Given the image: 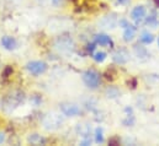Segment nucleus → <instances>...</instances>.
I'll use <instances>...</instances> for the list:
<instances>
[{
    "mask_svg": "<svg viewBox=\"0 0 159 146\" xmlns=\"http://www.w3.org/2000/svg\"><path fill=\"white\" fill-rule=\"evenodd\" d=\"M81 79H83V82L89 88H98L100 86V82H101L100 73H98L94 69H88L86 71H84Z\"/></svg>",
    "mask_w": 159,
    "mask_h": 146,
    "instance_id": "nucleus-1",
    "label": "nucleus"
},
{
    "mask_svg": "<svg viewBox=\"0 0 159 146\" xmlns=\"http://www.w3.org/2000/svg\"><path fill=\"white\" fill-rule=\"evenodd\" d=\"M48 65L44 62L41 60H34V62H29L26 64V70L34 76H39L47 71Z\"/></svg>",
    "mask_w": 159,
    "mask_h": 146,
    "instance_id": "nucleus-2",
    "label": "nucleus"
},
{
    "mask_svg": "<svg viewBox=\"0 0 159 146\" xmlns=\"http://www.w3.org/2000/svg\"><path fill=\"white\" fill-rule=\"evenodd\" d=\"M61 110L67 117H77V115H80V113H81L80 107H78L77 105H73V103H62Z\"/></svg>",
    "mask_w": 159,
    "mask_h": 146,
    "instance_id": "nucleus-3",
    "label": "nucleus"
},
{
    "mask_svg": "<svg viewBox=\"0 0 159 146\" xmlns=\"http://www.w3.org/2000/svg\"><path fill=\"white\" fill-rule=\"evenodd\" d=\"M146 17V7L139 5V6H136L132 12H131V19L136 22V24H139L143 19Z\"/></svg>",
    "mask_w": 159,
    "mask_h": 146,
    "instance_id": "nucleus-4",
    "label": "nucleus"
},
{
    "mask_svg": "<svg viewBox=\"0 0 159 146\" xmlns=\"http://www.w3.org/2000/svg\"><path fill=\"white\" fill-rule=\"evenodd\" d=\"M112 59H114V62L117 63V64H125V63L128 62L129 55H128L127 50H125V49H119V50L112 55Z\"/></svg>",
    "mask_w": 159,
    "mask_h": 146,
    "instance_id": "nucleus-5",
    "label": "nucleus"
},
{
    "mask_svg": "<svg viewBox=\"0 0 159 146\" xmlns=\"http://www.w3.org/2000/svg\"><path fill=\"white\" fill-rule=\"evenodd\" d=\"M0 42H1V45H2L6 50H14V49L16 48V45H17L16 39L11 36H4L1 38Z\"/></svg>",
    "mask_w": 159,
    "mask_h": 146,
    "instance_id": "nucleus-6",
    "label": "nucleus"
},
{
    "mask_svg": "<svg viewBox=\"0 0 159 146\" xmlns=\"http://www.w3.org/2000/svg\"><path fill=\"white\" fill-rule=\"evenodd\" d=\"M95 43L101 45V47H106V45H112V39L111 37L104 33H99L95 35Z\"/></svg>",
    "mask_w": 159,
    "mask_h": 146,
    "instance_id": "nucleus-7",
    "label": "nucleus"
},
{
    "mask_svg": "<svg viewBox=\"0 0 159 146\" xmlns=\"http://www.w3.org/2000/svg\"><path fill=\"white\" fill-rule=\"evenodd\" d=\"M134 33H136V27L134 26H128L125 28V32H123V39L126 42H131L133 38H134Z\"/></svg>",
    "mask_w": 159,
    "mask_h": 146,
    "instance_id": "nucleus-8",
    "label": "nucleus"
},
{
    "mask_svg": "<svg viewBox=\"0 0 159 146\" xmlns=\"http://www.w3.org/2000/svg\"><path fill=\"white\" fill-rule=\"evenodd\" d=\"M141 42L142 43H144V44H151L153 41H154V36L152 35V33H149V32H144L142 36H141Z\"/></svg>",
    "mask_w": 159,
    "mask_h": 146,
    "instance_id": "nucleus-9",
    "label": "nucleus"
},
{
    "mask_svg": "<svg viewBox=\"0 0 159 146\" xmlns=\"http://www.w3.org/2000/svg\"><path fill=\"white\" fill-rule=\"evenodd\" d=\"M106 57H107V54H106L105 52H96V53L93 54V59H94L96 63H102V62L106 59Z\"/></svg>",
    "mask_w": 159,
    "mask_h": 146,
    "instance_id": "nucleus-10",
    "label": "nucleus"
},
{
    "mask_svg": "<svg viewBox=\"0 0 159 146\" xmlns=\"http://www.w3.org/2000/svg\"><path fill=\"white\" fill-rule=\"evenodd\" d=\"M95 141L98 144H102L104 143V131H102V128H96V130H95Z\"/></svg>",
    "mask_w": 159,
    "mask_h": 146,
    "instance_id": "nucleus-11",
    "label": "nucleus"
},
{
    "mask_svg": "<svg viewBox=\"0 0 159 146\" xmlns=\"http://www.w3.org/2000/svg\"><path fill=\"white\" fill-rule=\"evenodd\" d=\"M95 45H96V43H90V44H88L86 49H88V53H89V54H91V55L94 54V50H95V48H96Z\"/></svg>",
    "mask_w": 159,
    "mask_h": 146,
    "instance_id": "nucleus-12",
    "label": "nucleus"
},
{
    "mask_svg": "<svg viewBox=\"0 0 159 146\" xmlns=\"http://www.w3.org/2000/svg\"><path fill=\"white\" fill-rule=\"evenodd\" d=\"M120 26H123V28H126V27L129 26V24H128L126 20H121V21H120Z\"/></svg>",
    "mask_w": 159,
    "mask_h": 146,
    "instance_id": "nucleus-13",
    "label": "nucleus"
},
{
    "mask_svg": "<svg viewBox=\"0 0 159 146\" xmlns=\"http://www.w3.org/2000/svg\"><path fill=\"white\" fill-rule=\"evenodd\" d=\"M89 144H91V140H90L89 138H86L85 140H83V141H81V145H84V146L89 145Z\"/></svg>",
    "mask_w": 159,
    "mask_h": 146,
    "instance_id": "nucleus-14",
    "label": "nucleus"
},
{
    "mask_svg": "<svg viewBox=\"0 0 159 146\" xmlns=\"http://www.w3.org/2000/svg\"><path fill=\"white\" fill-rule=\"evenodd\" d=\"M109 143H110L111 145H115V144H117V143H119V140H117V139H112V140H110Z\"/></svg>",
    "mask_w": 159,
    "mask_h": 146,
    "instance_id": "nucleus-15",
    "label": "nucleus"
},
{
    "mask_svg": "<svg viewBox=\"0 0 159 146\" xmlns=\"http://www.w3.org/2000/svg\"><path fill=\"white\" fill-rule=\"evenodd\" d=\"M4 139H5V136H4V133H1V131H0V144L4 141Z\"/></svg>",
    "mask_w": 159,
    "mask_h": 146,
    "instance_id": "nucleus-16",
    "label": "nucleus"
},
{
    "mask_svg": "<svg viewBox=\"0 0 159 146\" xmlns=\"http://www.w3.org/2000/svg\"><path fill=\"white\" fill-rule=\"evenodd\" d=\"M52 2H53V5H56V6H57V5L61 2V0H52Z\"/></svg>",
    "mask_w": 159,
    "mask_h": 146,
    "instance_id": "nucleus-17",
    "label": "nucleus"
},
{
    "mask_svg": "<svg viewBox=\"0 0 159 146\" xmlns=\"http://www.w3.org/2000/svg\"><path fill=\"white\" fill-rule=\"evenodd\" d=\"M127 1H129V0H117V2H119V4H126Z\"/></svg>",
    "mask_w": 159,
    "mask_h": 146,
    "instance_id": "nucleus-18",
    "label": "nucleus"
},
{
    "mask_svg": "<svg viewBox=\"0 0 159 146\" xmlns=\"http://www.w3.org/2000/svg\"><path fill=\"white\" fill-rule=\"evenodd\" d=\"M158 45H159V39H158Z\"/></svg>",
    "mask_w": 159,
    "mask_h": 146,
    "instance_id": "nucleus-19",
    "label": "nucleus"
}]
</instances>
